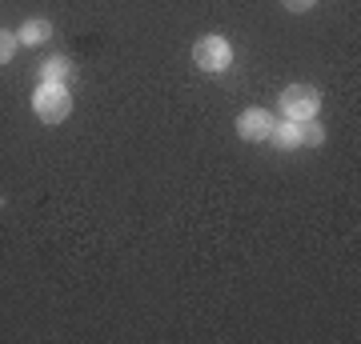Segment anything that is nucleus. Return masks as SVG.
I'll list each match as a JSON object with an SVG mask.
<instances>
[{
	"instance_id": "1",
	"label": "nucleus",
	"mask_w": 361,
	"mask_h": 344,
	"mask_svg": "<svg viewBox=\"0 0 361 344\" xmlns=\"http://www.w3.org/2000/svg\"><path fill=\"white\" fill-rule=\"evenodd\" d=\"M32 104H37V116L44 120V125H61V120L73 113V101H68L65 84H40V92L32 96Z\"/></svg>"
},
{
	"instance_id": "2",
	"label": "nucleus",
	"mask_w": 361,
	"mask_h": 344,
	"mask_svg": "<svg viewBox=\"0 0 361 344\" xmlns=\"http://www.w3.org/2000/svg\"><path fill=\"white\" fill-rule=\"evenodd\" d=\"M317 104H322V96H317L313 84H289V89L281 92V108H285L289 120H310V116L317 113Z\"/></svg>"
},
{
	"instance_id": "3",
	"label": "nucleus",
	"mask_w": 361,
	"mask_h": 344,
	"mask_svg": "<svg viewBox=\"0 0 361 344\" xmlns=\"http://www.w3.org/2000/svg\"><path fill=\"white\" fill-rule=\"evenodd\" d=\"M193 60H197V68H205V72H221V68H229L233 49L221 37H205V40H197Z\"/></svg>"
},
{
	"instance_id": "4",
	"label": "nucleus",
	"mask_w": 361,
	"mask_h": 344,
	"mask_svg": "<svg viewBox=\"0 0 361 344\" xmlns=\"http://www.w3.org/2000/svg\"><path fill=\"white\" fill-rule=\"evenodd\" d=\"M237 132H241V141H269L273 116L265 113V108H249V113L237 120Z\"/></svg>"
},
{
	"instance_id": "5",
	"label": "nucleus",
	"mask_w": 361,
	"mask_h": 344,
	"mask_svg": "<svg viewBox=\"0 0 361 344\" xmlns=\"http://www.w3.org/2000/svg\"><path fill=\"white\" fill-rule=\"evenodd\" d=\"M269 141L277 144V148H297V120H285V125H273V132H269Z\"/></svg>"
},
{
	"instance_id": "6",
	"label": "nucleus",
	"mask_w": 361,
	"mask_h": 344,
	"mask_svg": "<svg viewBox=\"0 0 361 344\" xmlns=\"http://www.w3.org/2000/svg\"><path fill=\"white\" fill-rule=\"evenodd\" d=\"M52 37V25L49 20H25V28H20V40L25 44H40V40Z\"/></svg>"
},
{
	"instance_id": "7",
	"label": "nucleus",
	"mask_w": 361,
	"mask_h": 344,
	"mask_svg": "<svg viewBox=\"0 0 361 344\" xmlns=\"http://www.w3.org/2000/svg\"><path fill=\"white\" fill-rule=\"evenodd\" d=\"M40 77H44V84H65V77H68V64L61 60V56H52V60H44V68H40Z\"/></svg>"
},
{
	"instance_id": "8",
	"label": "nucleus",
	"mask_w": 361,
	"mask_h": 344,
	"mask_svg": "<svg viewBox=\"0 0 361 344\" xmlns=\"http://www.w3.org/2000/svg\"><path fill=\"white\" fill-rule=\"evenodd\" d=\"M322 136H325V132L317 125H310V120H297V141H301V144H322Z\"/></svg>"
},
{
	"instance_id": "9",
	"label": "nucleus",
	"mask_w": 361,
	"mask_h": 344,
	"mask_svg": "<svg viewBox=\"0 0 361 344\" xmlns=\"http://www.w3.org/2000/svg\"><path fill=\"white\" fill-rule=\"evenodd\" d=\"M13 52H16V37L0 28V64H8V60H13Z\"/></svg>"
},
{
	"instance_id": "10",
	"label": "nucleus",
	"mask_w": 361,
	"mask_h": 344,
	"mask_svg": "<svg viewBox=\"0 0 361 344\" xmlns=\"http://www.w3.org/2000/svg\"><path fill=\"white\" fill-rule=\"evenodd\" d=\"M281 4H285V8H293V13H305L313 0H281Z\"/></svg>"
}]
</instances>
